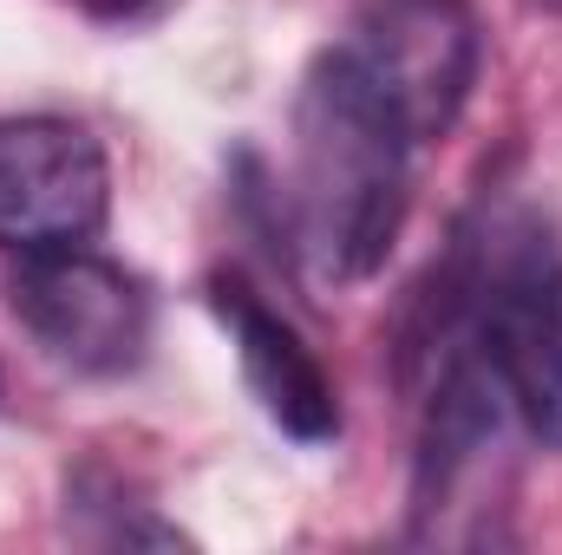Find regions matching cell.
Returning <instances> with one entry per match:
<instances>
[{"mask_svg":"<svg viewBox=\"0 0 562 555\" xmlns=\"http://www.w3.org/2000/svg\"><path fill=\"white\" fill-rule=\"evenodd\" d=\"M406 138L327 53L307 66L294 99V183L288 223L294 249L321 281H367L400 242L413 203Z\"/></svg>","mask_w":562,"mask_h":555,"instance_id":"cell-1","label":"cell"},{"mask_svg":"<svg viewBox=\"0 0 562 555\" xmlns=\"http://www.w3.org/2000/svg\"><path fill=\"white\" fill-rule=\"evenodd\" d=\"M438 320H451L491 366L524 438L562 451V256L530 223H491L458 249Z\"/></svg>","mask_w":562,"mask_h":555,"instance_id":"cell-2","label":"cell"},{"mask_svg":"<svg viewBox=\"0 0 562 555\" xmlns=\"http://www.w3.org/2000/svg\"><path fill=\"white\" fill-rule=\"evenodd\" d=\"M327 59L413 144H431L458 125L477 86L484 26L471 0H367Z\"/></svg>","mask_w":562,"mask_h":555,"instance_id":"cell-3","label":"cell"},{"mask_svg":"<svg viewBox=\"0 0 562 555\" xmlns=\"http://www.w3.org/2000/svg\"><path fill=\"white\" fill-rule=\"evenodd\" d=\"M7 307L46 360L92 380L132 373L150 347V287L132 269L92 256L86 242L20 256V269L7 275Z\"/></svg>","mask_w":562,"mask_h":555,"instance_id":"cell-4","label":"cell"},{"mask_svg":"<svg viewBox=\"0 0 562 555\" xmlns=\"http://www.w3.org/2000/svg\"><path fill=\"white\" fill-rule=\"evenodd\" d=\"M112 216L105 144L72 118H0V249H79Z\"/></svg>","mask_w":562,"mask_h":555,"instance_id":"cell-5","label":"cell"},{"mask_svg":"<svg viewBox=\"0 0 562 555\" xmlns=\"http://www.w3.org/2000/svg\"><path fill=\"white\" fill-rule=\"evenodd\" d=\"M210 307H216V320L229 327L236 360H243V380H249V393L262 399V412L276 418L288 438H301V444L340 438V393H334L327 366L314 360V347L281 320L276 307L236 275L210 281Z\"/></svg>","mask_w":562,"mask_h":555,"instance_id":"cell-6","label":"cell"},{"mask_svg":"<svg viewBox=\"0 0 562 555\" xmlns=\"http://www.w3.org/2000/svg\"><path fill=\"white\" fill-rule=\"evenodd\" d=\"M79 13H92V20H144L157 0H72Z\"/></svg>","mask_w":562,"mask_h":555,"instance_id":"cell-7","label":"cell"},{"mask_svg":"<svg viewBox=\"0 0 562 555\" xmlns=\"http://www.w3.org/2000/svg\"><path fill=\"white\" fill-rule=\"evenodd\" d=\"M543 7H562V0H543Z\"/></svg>","mask_w":562,"mask_h":555,"instance_id":"cell-8","label":"cell"}]
</instances>
